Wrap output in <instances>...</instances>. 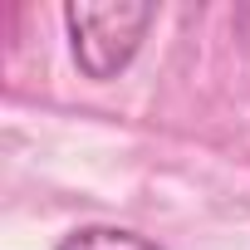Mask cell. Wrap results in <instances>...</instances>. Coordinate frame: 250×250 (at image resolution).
<instances>
[{
	"instance_id": "1",
	"label": "cell",
	"mask_w": 250,
	"mask_h": 250,
	"mask_svg": "<svg viewBox=\"0 0 250 250\" xmlns=\"http://www.w3.org/2000/svg\"><path fill=\"white\" fill-rule=\"evenodd\" d=\"M157 20L152 5H128V0H108V5H64V25L74 40V59L88 79H113L118 69H128V59L138 54L147 25Z\"/></svg>"
},
{
	"instance_id": "2",
	"label": "cell",
	"mask_w": 250,
	"mask_h": 250,
	"mask_svg": "<svg viewBox=\"0 0 250 250\" xmlns=\"http://www.w3.org/2000/svg\"><path fill=\"white\" fill-rule=\"evenodd\" d=\"M59 250H157L147 235L138 230H118V226H83L74 235L59 240Z\"/></svg>"
}]
</instances>
